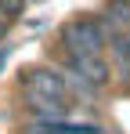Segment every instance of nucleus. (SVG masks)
Segmentation results:
<instances>
[{
    "label": "nucleus",
    "mask_w": 130,
    "mask_h": 134,
    "mask_svg": "<svg viewBox=\"0 0 130 134\" xmlns=\"http://www.w3.org/2000/svg\"><path fill=\"white\" fill-rule=\"evenodd\" d=\"M22 98L29 109H40V105H72V91H69V80L58 65H33L18 76Z\"/></svg>",
    "instance_id": "f257e3e1"
},
{
    "label": "nucleus",
    "mask_w": 130,
    "mask_h": 134,
    "mask_svg": "<svg viewBox=\"0 0 130 134\" xmlns=\"http://www.w3.org/2000/svg\"><path fill=\"white\" fill-rule=\"evenodd\" d=\"M58 47L65 51H90V54H105L108 47V25L98 11L72 15L58 25Z\"/></svg>",
    "instance_id": "f03ea898"
},
{
    "label": "nucleus",
    "mask_w": 130,
    "mask_h": 134,
    "mask_svg": "<svg viewBox=\"0 0 130 134\" xmlns=\"http://www.w3.org/2000/svg\"><path fill=\"white\" fill-rule=\"evenodd\" d=\"M7 29H11V18H0V36H4Z\"/></svg>",
    "instance_id": "7ed1b4c3"
}]
</instances>
